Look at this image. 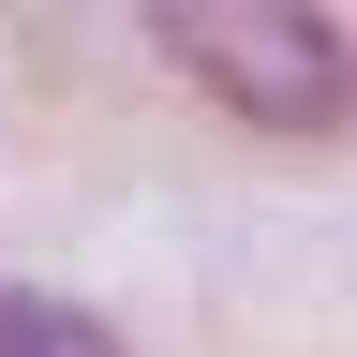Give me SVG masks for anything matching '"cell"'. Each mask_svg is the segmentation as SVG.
<instances>
[{
	"instance_id": "1",
	"label": "cell",
	"mask_w": 357,
	"mask_h": 357,
	"mask_svg": "<svg viewBox=\"0 0 357 357\" xmlns=\"http://www.w3.org/2000/svg\"><path fill=\"white\" fill-rule=\"evenodd\" d=\"M149 45L223 119H253V134H342L357 119V45L312 15V0H164Z\"/></svg>"
},
{
	"instance_id": "2",
	"label": "cell",
	"mask_w": 357,
	"mask_h": 357,
	"mask_svg": "<svg viewBox=\"0 0 357 357\" xmlns=\"http://www.w3.org/2000/svg\"><path fill=\"white\" fill-rule=\"evenodd\" d=\"M0 357H119L89 312H60V298H30V283H0Z\"/></svg>"
}]
</instances>
